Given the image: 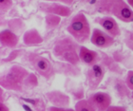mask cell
I'll return each instance as SVG.
<instances>
[{"label": "cell", "mask_w": 133, "mask_h": 111, "mask_svg": "<svg viewBox=\"0 0 133 111\" xmlns=\"http://www.w3.org/2000/svg\"><path fill=\"white\" fill-rule=\"evenodd\" d=\"M125 84L131 91H133V70H129L125 77Z\"/></svg>", "instance_id": "cell-25"}, {"label": "cell", "mask_w": 133, "mask_h": 111, "mask_svg": "<svg viewBox=\"0 0 133 111\" xmlns=\"http://www.w3.org/2000/svg\"><path fill=\"white\" fill-rule=\"evenodd\" d=\"M48 111H66V109L59 108V107H55V106H50L48 108Z\"/></svg>", "instance_id": "cell-28"}, {"label": "cell", "mask_w": 133, "mask_h": 111, "mask_svg": "<svg viewBox=\"0 0 133 111\" xmlns=\"http://www.w3.org/2000/svg\"><path fill=\"white\" fill-rule=\"evenodd\" d=\"M90 42L99 48H108L114 44V38L100 29H94L91 33Z\"/></svg>", "instance_id": "cell-10"}, {"label": "cell", "mask_w": 133, "mask_h": 111, "mask_svg": "<svg viewBox=\"0 0 133 111\" xmlns=\"http://www.w3.org/2000/svg\"><path fill=\"white\" fill-rule=\"evenodd\" d=\"M124 42L125 46L133 51V31H127L125 32Z\"/></svg>", "instance_id": "cell-22"}, {"label": "cell", "mask_w": 133, "mask_h": 111, "mask_svg": "<svg viewBox=\"0 0 133 111\" xmlns=\"http://www.w3.org/2000/svg\"><path fill=\"white\" fill-rule=\"evenodd\" d=\"M31 75L25 67L19 65H14L1 75L0 86L6 90L22 92L25 90L26 81Z\"/></svg>", "instance_id": "cell-1"}, {"label": "cell", "mask_w": 133, "mask_h": 111, "mask_svg": "<svg viewBox=\"0 0 133 111\" xmlns=\"http://www.w3.org/2000/svg\"><path fill=\"white\" fill-rule=\"evenodd\" d=\"M21 100L31 105L35 111H48L46 108V103L40 98H21Z\"/></svg>", "instance_id": "cell-17"}, {"label": "cell", "mask_w": 133, "mask_h": 111, "mask_svg": "<svg viewBox=\"0 0 133 111\" xmlns=\"http://www.w3.org/2000/svg\"><path fill=\"white\" fill-rule=\"evenodd\" d=\"M55 71L66 76H71V77H77L81 74L80 68L77 66L68 64V63H59V62L57 64V67H55Z\"/></svg>", "instance_id": "cell-15"}, {"label": "cell", "mask_w": 133, "mask_h": 111, "mask_svg": "<svg viewBox=\"0 0 133 111\" xmlns=\"http://www.w3.org/2000/svg\"><path fill=\"white\" fill-rule=\"evenodd\" d=\"M23 42L26 46L31 47V46H36V45H40L44 42V39L42 35L39 33V31L35 29H31L29 30L24 33L23 36Z\"/></svg>", "instance_id": "cell-14"}, {"label": "cell", "mask_w": 133, "mask_h": 111, "mask_svg": "<svg viewBox=\"0 0 133 111\" xmlns=\"http://www.w3.org/2000/svg\"><path fill=\"white\" fill-rule=\"evenodd\" d=\"M66 111H75L74 109H71V108H66Z\"/></svg>", "instance_id": "cell-31"}, {"label": "cell", "mask_w": 133, "mask_h": 111, "mask_svg": "<svg viewBox=\"0 0 133 111\" xmlns=\"http://www.w3.org/2000/svg\"><path fill=\"white\" fill-rule=\"evenodd\" d=\"M25 59L31 64L34 70H36V72L46 80H50L54 77L56 73L55 67H53L48 58L38 53L30 51L25 54Z\"/></svg>", "instance_id": "cell-5"}, {"label": "cell", "mask_w": 133, "mask_h": 111, "mask_svg": "<svg viewBox=\"0 0 133 111\" xmlns=\"http://www.w3.org/2000/svg\"><path fill=\"white\" fill-rule=\"evenodd\" d=\"M131 98H132V99H133V91L131 92Z\"/></svg>", "instance_id": "cell-32"}, {"label": "cell", "mask_w": 133, "mask_h": 111, "mask_svg": "<svg viewBox=\"0 0 133 111\" xmlns=\"http://www.w3.org/2000/svg\"><path fill=\"white\" fill-rule=\"evenodd\" d=\"M96 10L100 13L112 14L124 23L133 22V11L124 0L97 1Z\"/></svg>", "instance_id": "cell-2"}, {"label": "cell", "mask_w": 133, "mask_h": 111, "mask_svg": "<svg viewBox=\"0 0 133 111\" xmlns=\"http://www.w3.org/2000/svg\"><path fill=\"white\" fill-rule=\"evenodd\" d=\"M94 22L101 26L107 31V33H108L110 36L113 37V38L120 36L121 30L119 28L118 23L116 22V20L114 19L113 17L109 16V15L97 17V18H95Z\"/></svg>", "instance_id": "cell-9"}, {"label": "cell", "mask_w": 133, "mask_h": 111, "mask_svg": "<svg viewBox=\"0 0 133 111\" xmlns=\"http://www.w3.org/2000/svg\"><path fill=\"white\" fill-rule=\"evenodd\" d=\"M22 53H24V50H14L12 52H11L10 54L8 55V57L5 59H2V62H6V63H9V62H12L14 60L20 56Z\"/></svg>", "instance_id": "cell-23"}, {"label": "cell", "mask_w": 133, "mask_h": 111, "mask_svg": "<svg viewBox=\"0 0 133 111\" xmlns=\"http://www.w3.org/2000/svg\"><path fill=\"white\" fill-rule=\"evenodd\" d=\"M79 57H80L81 62H83L84 64L89 67H93L95 65H97V62L100 60V55L97 51L89 50L83 46L80 47Z\"/></svg>", "instance_id": "cell-12"}, {"label": "cell", "mask_w": 133, "mask_h": 111, "mask_svg": "<svg viewBox=\"0 0 133 111\" xmlns=\"http://www.w3.org/2000/svg\"><path fill=\"white\" fill-rule=\"evenodd\" d=\"M80 46L77 42L72 40L70 37H64L55 42L53 47V55L68 64L77 66L80 63L79 57Z\"/></svg>", "instance_id": "cell-3"}, {"label": "cell", "mask_w": 133, "mask_h": 111, "mask_svg": "<svg viewBox=\"0 0 133 111\" xmlns=\"http://www.w3.org/2000/svg\"><path fill=\"white\" fill-rule=\"evenodd\" d=\"M1 46L9 48H14L18 44V36L11 30H3L0 33Z\"/></svg>", "instance_id": "cell-13"}, {"label": "cell", "mask_w": 133, "mask_h": 111, "mask_svg": "<svg viewBox=\"0 0 133 111\" xmlns=\"http://www.w3.org/2000/svg\"><path fill=\"white\" fill-rule=\"evenodd\" d=\"M127 3H128V6L132 9V11H133V0H128V1H127Z\"/></svg>", "instance_id": "cell-30"}, {"label": "cell", "mask_w": 133, "mask_h": 111, "mask_svg": "<svg viewBox=\"0 0 133 111\" xmlns=\"http://www.w3.org/2000/svg\"><path fill=\"white\" fill-rule=\"evenodd\" d=\"M105 67L102 65H95L93 67H90L86 71V81L87 85L89 90H95L100 86L101 82L103 81L105 75Z\"/></svg>", "instance_id": "cell-6"}, {"label": "cell", "mask_w": 133, "mask_h": 111, "mask_svg": "<svg viewBox=\"0 0 133 111\" xmlns=\"http://www.w3.org/2000/svg\"><path fill=\"white\" fill-rule=\"evenodd\" d=\"M38 9L42 12L47 14H53L60 17H69L71 14V10L69 7L59 3L40 2L38 4Z\"/></svg>", "instance_id": "cell-7"}, {"label": "cell", "mask_w": 133, "mask_h": 111, "mask_svg": "<svg viewBox=\"0 0 133 111\" xmlns=\"http://www.w3.org/2000/svg\"><path fill=\"white\" fill-rule=\"evenodd\" d=\"M115 86H116V90L120 97H129L131 95V92H129L130 89L128 87L125 82L124 83L121 80H117L116 84H115Z\"/></svg>", "instance_id": "cell-19"}, {"label": "cell", "mask_w": 133, "mask_h": 111, "mask_svg": "<svg viewBox=\"0 0 133 111\" xmlns=\"http://www.w3.org/2000/svg\"><path fill=\"white\" fill-rule=\"evenodd\" d=\"M75 111H96V109L92 106V105L89 103L88 100H83L78 101L77 103H75Z\"/></svg>", "instance_id": "cell-20"}, {"label": "cell", "mask_w": 133, "mask_h": 111, "mask_svg": "<svg viewBox=\"0 0 133 111\" xmlns=\"http://www.w3.org/2000/svg\"><path fill=\"white\" fill-rule=\"evenodd\" d=\"M11 6H12V1H11V0L0 1V9H1V12L9 11V9H11Z\"/></svg>", "instance_id": "cell-26"}, {"label": "cell", "mask_w": 133, "mask_h": 111, "mask_svg": "<svg viewBox=\"0 0 133 111\" xmlns=\"http://www.w3.org/2000/svg\"><path fill=\"white\" fill-rule=\"evenodd\" d=\"M66 31L72 36L77 43H86L91 37L90 26L83 12H78L72 17L69 25L66 28Z\"/></svg>", "instance_id": "cell-4"}, {"label": "cell", "mask_w": 133, "mask_h": 111, "mask_svg": "<svg viewBox=\"0 0 133 111\" xmlns=\"http://www.w3.org/2000/svg\"><path fill=\"white\" fill-rule=\"evenodd\" d=\"M101 61L103 62L102 66H104V67H105V70L108 68V70H109L110 71H112V72L121 73V68H120V67L118 66V63L114 60L113 57L108 56V54L102 53V59H101Z\"/></svg>", "instance_id": "cell-16"}, {"label": "cell", "mask_w": 133, "mask_h": 111, "mask_svg": "<svg viewBox=\"0 0 133 111\" xmlns=\"http://www.w3.org/2000/svg\"><path fill=\"white\" fill-rule=\"evenodd\" d=\"M9 24H10V27L11 28L14 29V30H22L23 28H24V23L21 21L20 19H14V20H11L10 22H9Z\"/></svg>", "instance_id": "cell-24"}, {"label": "cell", "mask_w": 133, "mask_h": 111, "mask_svg": "<svg viewBox=\"0 0 133 111\" xmlns=\"http://www.w3.org/2000/svg\"><path fill=\"white\" fill-rule=\"evenodd\" d=\"M105 111H127L125 107L124 106H109L107 110Z\"/></svg>", "instance_id": "cell-27"}, {"label": "cell", "mask_w": 133, "mask_h": 111, "mask_svg": "<svg viewBox=\"0 0 133 111\" xmlns=\"http://www.w3.org/2000/svg\"><path fill=\"white\" fill-rule=\"evenodd\" d=\"M96 111H105L111 106V96L107 92L97 91L92 93L88 99Z\"/></svg>", "instance_id": "cell-8"}, {"label": "cell", "mask_w": 133, "mask_h": 111, "mask_svg": "<svg viewBox=\"0 0 133 111\" xmlns=\"http://www.w3.org/2000/svg\"><path fill=\"white\" fill-rule=\"evenodd\" d=\"M0 111H10V109L4 103H0Z\"/></svg>", "instance_id": "cell-29"}, {"label": "cell", "mask_w": 133, "mask_h": 111, "mask_svg": "<svg viewBox=\"0 0 133 111\" xmlns=\"http://www.w3.org/2000/svg\"><path fill=\"white\" fill-rule=\"evenodd\" d=\"M46 98L50 101L52 106L59 107V108H65L69 106V97L66 94L63 93L58 90H52V91L47 92L46 93Z\"/></svg>", "instance_id": "cell-11"}, {"label": "cell", "mask_w": 133, "mask_h": 111, "mask_svg": "<svg viewBox=\"0 0 133 111\" xmlns=\"http://www.w3.org/2000/svg\"><path fill=\"white\" fill-rule=\"evenodd\" d=\"M61 21V17L57 16V15H53V14H47L45 16V23H46V27L49 30L56 28L59 25V23Z\"/></svg>", "instance_id": "cell-18"}, {"label": "cell", "mask_w": 133, "mask_h": 111, "mask_svg": "<svg viewBox=\"0 0 133 111\" xmlns=\"http://www.w3.org/2000/svg\"><path fill=\"white\" fill-rule=\"evenodd\" d=\"M38 86V79L35 76L34 73H31V75L29 76V78L26 81L25 85V89H31L34 88Z\"/></svg>", "instance_id": "cell-21"}]
</instances>
